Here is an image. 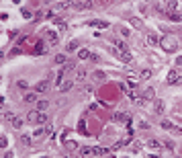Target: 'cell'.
<instances>
[{
    "instance_id": "6da1fadb",
    "label": "cell",
    "mask_w": 182,
    "mask_h": 158,
    "mask_svg": "<svg viewBox=\"0 0 182 158\" xmlns=\"http://www.w3.org/2000/svg\"><path fill=\"white\" fill-rule=\"evenodd\" d=\"M47 113H45V111H37V109H35V111H29V113H27V121H29V123H47Z\"/></svg>"
},
{
    "instance_id": "7a4b0ae2",
    "label": "cell",
    "mask_w": 182,
    "mask_h": 158,
    "mask_svg": "<svg viewBox=\"0 0 182 158\" xmlns=\"http://www.w3.org/2000/svg\"><path fill=\"white\" fill-rule=\"evenodd\" d=\"M51 78H53V74H49L45 80H41V82H37V86H35V93L37 94H43L49 90V84H51Z\"/></svg>"
},
{
    "instance_id": "3957f363",
    "label": "cell",
    "mask_w": 182,
    "mask_h": 158,
    "mask_svg": "<svg viewBox=\"0 0 182 158\" xmlns=\"http://www.w3.org/2000/svg\"><path fill=\"white\" fill-rule=\"evenodd\" d=\"M74 70V64L72 62H68V64H64L61 68H59V72H57V84H61L64 82V78H66V74H70Z\"/></svg>"
},
{
    "instance_id": "277c9868",
    "label": "cell",
    "mask_w": 182,
    "mask_h": 158,
    "mask_svg": "<svg viewBox=\"0 0 182 158\" xmlns=\"http://www.w3.org/2000/svg\"><path fill=\"white\" fill-rule=\"evenodd\" d=\"M43 39L47 41V43H49V45H57V43H59V37H57V33H55L53 29H47V31H45Z\"/></svg>"
},
{
    "instance_id": "5b68a950",
    "label": "cell",
    "mask_w": 182,
    "mask_h": 158,
    "mask_svg": "<svg viewBox=\"0 0 182 158\" xmlns=\"http://www.w3.org/2000/svg\"><path fill=\"white\" fill-rule=\"evenodd\" d=\"M88 27H96V29H108L111 23L107 21H100V19H94V21H88Z\"/></svg>"
},
{
    "instance_id": "8992f818",
    "label": "cell",
    "mask_w": 182,
    "mask_h": 158,
    "mask_svg": "<svg viewBox=\"0 0 182 158\" xmlns=\"http://www.w3.org/2000/svg\"><path fill=\"white\" fill-rule=\"evenodd\" d=\"M166 82H168V84H180V82H182V76H178V72H176V70H172V72L168 74Z\"/></svg>"
},
{
    "instance_id": "52a82bcc",
    "label": "cell",
    "mask_w": 182,
    "mask_h": 158,
    "mask_svg": "<svg viewBox=\"0 0 182 158\" xmlns=\"http://www.w3.org/2000/svg\"><path fill=\"white\" fill-rule=\"evenodd\" d=\"M162 45H164V50H166V51H174L178 47V43H174L172 37H166V39L162 41Z\"/></svg>"
},
{
    "instance_id": "ba28073f",
    "label": "cell",
    "mask_w": 182,
    "mask_h": 158,
    "mask_svg": "<svg viewBox=\"0 0 182 158\" xmlns=\"http://www.w3.org/2000/svg\"><path fill=\"white\" fill-rule=\"evenodd\" d=\"M141 99H143V103H145V101H153V99H156V90H153L152 86H149V89H145L141 93Z\"/></svg>"
},
{
    "instance_id": "9c48e42d",
    "label": "cell",
    "mask_w": 182,
    "mask_h": 158,
    "mask_svg": "<svg viewBox=\"0 0 182 158\" xmlns=\"http://www.w3.org/2000/svg\"><path fill=\"white\" fill-rule=\"evenodd\" d=\"M72 86H74V80H64L59 84V93H68V90H72Z\"/></svg>"
},
{
    "instance_id": "30bf717a",
    "label": "cell",
    "mask_w": 182,
    "mask_h": 158,
    "mask_svg": "<svg viewBox=\"0 0 182 158\" xmlns=\"http://www.w3.org/2000/svg\"><path fill=\"white\" fill-rule=\"evenodd\" d=\"M90 154H92V148H88V146H80V150H78V158H88Z\"/></svg>"
},
{
    "instance_id": "8fae6325",
    "label": "cell",
    "mask_w": 182,
    "mask_h": 158,
    "mask_svg": "<svg viewBox=\"0 0 182 158\" xmlns=\"http://www.w3.org/2000/svg\"><path fill=\"white\" fill-rule=\"evenodd\" d=\"M153 107H156L153 111H156L157 115H164V111H166V105H164V101H162V99L156 101V105H153Z\"/></svg>"
},
{
    "instance_id": "7c38bea8",
    "label": "cell",
    "mask_w": 182,
    "mask_h": 158,
    "mask_svg": "<svg viewBox=\"0 0 182 158\" xmlns=\"http://www.w3.org/2000/svg\"><path fill=\"white\" fill-rule=\"evenodd\" d=\"M162 146L164 144L160 140H148V148H152V150H162Z\"/></svg>"
},
{
    "instance_id": "4fadbf2b",
    "label": "cell",
    "mask_w": 182,
    "mask_h": 158,
    "mask_svg": "<svg viewBox=\"0 0 182 158\" xmlns=\"http://www.w3.org/2000/svg\"><path fill=\"white\" fill-rule=\"evenodd\" d=\"M74 6H76L78 10H86V8H92L94 2H92V0H86V2H78V4H74Z\"/></svg>"
},
{
    "instance_id": "5bb4252c",
    "label": "cell",
    "mask_w": 182,
    "mask_h": 158,
    "mask_svg": "<svg viewBox=\"0 0 182 158\" xmlns=\"http://www.w3.org/2000/svg\"><path fill=\"white\" fill-rule=\"evenodd\" d=\"M43 51H47V47H45V39H41L35 45V54H43Z\"/></svg>"
},
{
    "instance_id": "9a60e30c",
    "label": "cell",
    "mask_w": 182,
    "mask_h": 158,
    "mask_svg": "<svg viewBox=\"0 0 182 158\" xmlns=\"http://www.w3.org/2000/svg\"><path fill=\"white\" fill-rule=\"evenodd\" d=\"M113 43H115V47H117V50L121 51V54H123V51H127V43H125V41H121V39H115Z\"/></svg>"
},
{
    "instance_id": "2e32d148",
    "label": "cell",
    "mask_w": 182,
    "mask_h": 158,
    "mask_svg": "<svg viewBox=\"0 0 182 158\" xmlns=\"http://www.w3.org/2000/svg\"><path fill=\"white\" fill-rule=\"evenodd\" d=\"M23 101H25V103H37V93H27L25 97H23Z\"/></svg>"
},
{
    "instance_id": "e0dca14e",
    "label": "cell",
    "mask_w": 182,
    "mask_h": 158,
    "mask_svg": "<svg viewBox=\"0 0 182 158\" xmlns=\"http://www.w3.org/2000/svg\"><path fill=\"white\" fill-rule=\"evenodd\" d=\"M129 144H131V140H129V138L125 140V138H123V140H119V142H117V144H115V146H113V150H119V148H125V146H129Z\"/></svg>"
},
{
    "instance_id": "ac0fdd59",
    "label": "cell",
    "mask_w": 182,
    "mask_h": 158,
    "mask_svg": "<svg viewBox=\"0 0 182 158\" xmlns=\"http://www.w3.org/2000/svg\"><path fill=\"white\" fill-rule=\"evenodd\" d=\"M72 6H74V4H72V2H59V4L55 6L53 10H57V12H61V10H68V8H72Z\"/></svg>"
},
{
    "instance_id": "d6986e66",
    "label": "cell",
    "mask_w": 182,
    "mask_h": 158,
    "mask_svg": "<svg viewBox=\"0 0 182 158\" xmlns=\"http://www.w3.org/2000/svg\"><path fill=\"white\" fill-rule=\"evenodd\" d=\"M53 62H55V64H59V66H64V64H68V58H66L64 54H57L53 58Z\"/></svg>"
},
{
    "instance_id": "ffe728a7",
    "label": "cell",
    "mask_w": 182,
    "mask_h": 158,
    "mask_svg": "<svg viewBox=\"0 0 182 158\" xmlns=\"http://www.w3.org/2000/svg\"><path fill=\"white\" fill-rule=\"evenodd\" d=\"M84 78H86V70H82V68H80L78 72H76V76H74V82H82Z\"/></svg>"
},
{
    "instance_id": "44dd1931",
    "label": "cell",
    "mask_w": 182,
    "mask_h": 158,
    "mask_svg": "<svg viewBox=\"0 0 182 158\" xmlns=\"http://www.w3.org/2000/svg\"><path fill=\"white\" fill-rule=\"evenodd\" d=\"M92 154L94 156H104V154H108L107 148H100V146H96V148H92Z\"/></svg>"
},
{
    "instance_id": "7402d4cb",
    "label": "cell",
    "mask_w": 182,
    "mask_h": 158,
    "mask_svg": "<svg viewBox=\"0 0 182 158\" xmlns=\"http://www.w3.org/2000/svg\"><path fill=\"white\" fill-rule=\"evenodd\" d=\"M88 58H92L88 50H78V60H88Z\"/></svg>"
},
{
    "instance_id": "603a6c76",
    "label": "cell",
    "mask_w": 182,
    "mask_h": 158,
    "mask_svg": "<svg viewBox=\"0 0 182 158\" xmlns=\"http://www.w3.org/2000/svg\"><path fill=\"white\" fill-rule=\"evenodd\" d=\"M119 58H121V62H125V64H131V62H133V58H131V54H129V51H123Z\"/></svg>"
},
{
    "instance_id": "cb8c5ba5",
    "label": "cell",
    "mask_w": 182,
    "mask_h": 158,
    "mask_svg": "<svg viewBox=\"0 0 182 158\" xmlns=\"http://www.w3.org/2000/svg\"><path fill=\"white\" fill-rule=\"evenodd\" d=\"M148 43H149V45H157V43H160L156 33H148Z\"/></svg>"
},
{
    "instance_id": "d4e9b609",
    "label": "cell",
    "mask_w": 182,
    "mask_h": 158,
    "mask_svg": "<svg viewBox=\"0 0 182 158\" xmlns=\"http://www.w3.org/2000/svg\"><path fill=\"white\" fill-rule=\"evenodd\" d=\"M49 132V129H45V127H39V129H35V133H33V138H43L45 133Z\"/></svg>"
},
{
    "instance_id": "484cf974",
    "label": "cell",
    "mask_w": 182,
    "mask_h": 158,
    "mask_svg": "<svg viewBox=\"0 0 182 158\" xmlns=\"http://www.w3.org/2000/svg\"><path fill=\"white\" fill-rule=\"evenodd\" d=\"M129 23H131L135 29H143V23H141L139 19H135V17H133V19H129Z\"/></svg>"
},
{
    "instance_id": "4316f807",
    "label": "cell",
    "mask_w": 182,
    "mask_h": 158,
    "mask_svg": "<svg viewBox=\"0 0 182 158\" xmlns=\"http://www.w3.org/2000/svg\"><path fill=\"white\" fill-rule=\"evenodd\" d=\"M55 27H57L59 31H66V29H68V25H66V21H61V19H55Z\"/></svg>"
},
{
    "instance_id": "83f0119b",
    "label": "cell",
    "mask_w": 182,
    "mask_h": 158,
    "mask_svg": "<svg viewBox=\"0 0 182 158\" xmlns=\"http://www.w3.org/2000/svg\"><path fill=\"white\" fill-rule=\"evenodd\" d=\"M47 107H49V103H47V101H37V111H45Z\"/></svg>"
},
{
    "instance_id": "f1b7e54d",
    "label": "cell",
    "mask_w": 182,
    "mask_h": 158,
    "mask_svg": "<svg viewBox=\"0 0 182 158\" xmlns=\"http://www.w3.org/2000/svg\"><path fill=\"white\" fill-rule=\"evenodd\" d=\"M164 2H166V6H168V10H176V0H164Z\"/></svg>"
},
{
    "instance_id": "f546056e",
    "label": "cell",
    "mask_w": 182,
    "mask_h": 158,
    "mask_svg": "<svg viewBox=\"0 0 182 158\" xmlns=\"http://www.w3.org/2000/svg\"><path fill=\"white\" fill-rule=\"evenodd\" d=\"M12 127H15V129H20V127H23V119L15 117V119H12Z\"/></svg>"
},
{
    "instance_id": "4dcf8cb0",
    "label": "cell",
    "mask_w": 182,
    "mask_h": 158,
    "mask_svg": "<svg viewBox=\"0 0 182 158\" xmlns=\"http://www.w3.org/2000/svg\"><path fill=\"white\" fill-rule=\"evenodd\" d=\"M152 78V70H141V80Z\"/></svg>"
},
{
    "instance_id": "1f68e13d",
    "label": "cell",
    "mask_w": 182,
    "mask_h": 158,
    "mask_svg": "<svg viewBox=\"0 0 182 158\" xmlns=\"http://www.w3.org/2000/svg\"><path fill=\"white\" fill-rule=\"evenodd\" d=\"M74 50H78V41H70L68 43V51H74Z\"/></svg>"
},
{
    "instance_id": "d6a6232c",
    "label": "cell",
    "mask_w": 182,
    "mask_h": 158,
    "mask_svg": "<svg viewBox=\"0 0 182 158\" xmlns=\"http://www.w3.org/2000/svg\"><path fill=\"white\" fill-rule=\"evenodd\" d=\"M162 127L164 129H174V125L170 123V121H162Z\"/></svg>"
},
{
    "instance_id": "836d02e7",
    "label": "cell",
    "mask_w": 182,
    "mask_h": 158,
    "mask_svg": "<svg viewBox=\"0 0 182 158\" xmlns=\"http://www.w3.org/2000/svg\"><path fill=\"white\" fill-rule=\"evenodd\" d=\"M68 148H70V150H80V148H78V144H74L72 140L68 142Z\"/></svg>"
},
{
    "instance_id": "e575fe53",
    "label": "cell",
    "mask_w": 182,
    "mask_h": 158,
    "mask_svg": "<svg viewBox=\"0 0 182 158\" xmlns=\"http://www.w3.org/2000/svg\"><path fill=\"white\" fill-rule=\"evenodd\" d=\"M20 140H23V144H31V142H33V138H31V136H23Z\"/></svg>"
},
{
    "instance_id": "d590c367",
    "label": "cell",
    "mask_w": 182,
    "mask_h": 158,
    "mask_svg": "<svg viewBox=\"0 0 182 158\" xmlns=\"http://www.w3.org/2000/svg\"><path fill=\"white\" fill-rule=\"evenodd\" d=\"M94 78L100 82V80H104V74H102V72H96V74H94Z\"/></svg>"
},
{
    "instance_id": "8d00e7d4",
    "label": "cell",
    "mask_w": 182,
    "mask_h": 158,
    "mask_svg": "<svg viewBox=\"0 0 182 158\" xmlns=\"http://www.w3.org/2000/svg\"><path fill=\"white\" fill-rule=\"evenodd\" d=\"M6 144H8V142H6V138L2 136V138H0V148H6Z\"/></svg>"
},
{
    "instance_id": "74e56055",
    "label": "cell",
    "mask_w": 182,
    "mask_h": 158,
    "mask_svg": "<svg viewBox=\"0 0 182 158\" xmlns=\"http://www.w3.org/2000/svg\"><path fill=\"white\" fill-rule=\"evenodd\" d=\"M23 17H25V19H31V17H33V12H31V10H23Z\"/></svg>"
},
{
    "instance_id": "f35d334b",
    "label": "cell",
    "mask_w": 182,
    "mask_h": 158,
    "mask_svg": "<svg viewBox=\"0 0 182 158\" xmlns=\"http://www.w3.org/2000/svg\"><path fill=\"white\" fill-rule=\"evenodd\" d=\"M164 146H166L168 150H174V144H172V142H168V140H166V142H164Z\"/></svg>"
},
{
    "instance_id": "ab89813d",
    "label": "cell",
    "mask_w": 182,
    "mask_h": 158,
    "mask_svg": "<svg viewBox=\"0 0 182 158\" xmlns=\"http://www.w3.org/2000/svg\"><path fill=\"white\" fill-rule=\"evenodd\" d=\"M139 127H141V129H149V123H148V121H141V123H139Z\"/></svg>"
},
{
    "instance_id": "60d3db41",
    "label": "cell",
    "mask_w": 182,
    "mask_h": 158,
    "mask_svg": "<svg viewBox=\"0 0 182 158\" xmlns=\"http://www.w3.org/2000/svg\"><path fill=\"white\" fill-rule=\"evenodd\" d=\"M4 158H15V154H12V152H6V154H4Z\"/></svg>"
},
{
    "instance_id": "b9f144b4",
    "label": "cell",
    "mask_w": 182,
    "mask_h": 158,
    "mask_svg": "<svg viewBox=\"0 0 182 158\" xmlns=\"http://www.w3.org/2000/svg\"><path fill=\"white\" fill-rule=\"evenodd\" d=\"M176 64H178V66H182V55H180V58L176 60Z\"/></svg>"
},
{
    "instance_id": "7bdbcfd3",
    "label": "cell",
    "mask_w": 182,
    "mask_h": 158,
    "mask_svg": "<svg viewBox=\"0 0 182 158\" xmlns=\"http://www.w3.org/2000/svg\"><path fill=\"white\" fill-rule=\"evenodd\" d=\"M104 158H115V156H113V154H104Z\"/></svg>"
},
{
    "instance_id": "ee69618b",
    "label": "cell",
    "mask_w": 182,
    "mask_h": 158,
    "mask_svg": "<svg viewBox=\"0 0 182 158\" xmlns=\"http://www.w3.org/2000/svg\"><path fill=\"white\" fill-rule=\"evenodd\" d=\"M0 107H2V97H0Z\"/></svg>"
},
{
    "instance_id": "f6af8a7d",
    "label": "cell",
    "mask_w": 182,
    "mask_h": 158,
    "mask_svg": "<svg viewBox=\"0 0 182 158\" xmlns=\"http://www.w3.org/2000/svg\"><path fill=\"white\" fill-rule=\"evenodd\" d=\"M39 158H47V156H39Z\"/></svg>"
},
{
    "instance_id": "bcb514c9",
    "label": "cell",
    "mask_w": 182,
    "mask_h": 158,
    "mask_svg": "<svg viewBox=\"0 0 182 158\" xmlns=\"http://www.w3.org/2000/svg\"><path fill=\"white\" fill-rule=\"evenodd\" d=\"M125 158H129V156H125Z\"/></svg>"
}]
</instances>
